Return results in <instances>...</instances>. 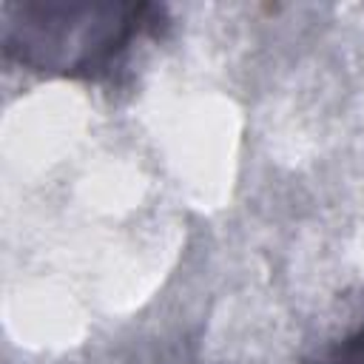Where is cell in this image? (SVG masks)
I'll use <instances>...</instances> for the list:
<instances>
[{"label":"cell","instance_id":"cell-1","mask_svg":"<svg viewBox=\"0 0 364 364\" xmlns=\"http://www.w3.org/2000/svg\"><path fill=\"white\" fill-rule=\"evenodd\" d=\"M148 6L23 3L6 9V48L40 71H105L142 31Z\"/></svg>","mask_w":364,"mask_h":364},{"label":"cell","instance_id":"cell-2","mask_svg":"<svg viewBox=\"0 0 364 364\" xmlns=\"http://www.w3.org/2000/svg\"><path fill=\"white\" fill-rule=\"evenodd\" d=\"M316 364H364V324L327 347Z\"/></svg>","mask_w":364,"mask_h":364}]
</instances>
